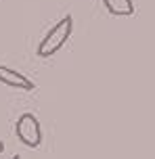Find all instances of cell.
<instances>
[{
  "label": "cell",
  "instance_id": "1",
  "mask_svg": "<svg viewBox=\"0 0 155 159\" xmlns=\"http://www.w3.org/2000/svg\"><path fill=\"white\" fill-rule=\"evenodd\" d=\"M71 32H74V17L67 15L59 23L52 25L48 30V34L40 40V44L36 48V55L40 57V59H48V57L57 55L59 50L65 46V42L69 40Z\"/></svg>",
  "mask_w": 155,
  "mask_h": 159
},
{
  "label": "cell",
  "instance_id": "2",
  "mask_svg": "<svg viewBox=\"0 0 155 159\" xmlns=\"http://www.w3.org/2000/svg\"><path fill=\"white\" fill-rule=\"evenodd\" d=\"M15 134H17V138H19L25 147H30V149L40 147V143H42V128H40L38 117H36L34 113H23L21 117L17 119V124H15Z\"/></svg>",
  "mask_w": 155,
  "mask_h": 159
},
{
  "label": "cell",
  "instance_id": "3",
  "mask_svg": "<svg viewBox=\"0 0 155 159\" xmlns=\"http://www.w3.org/2000/svg\"><path fill=\"white\" fill-rule=\"evenodd\" d=\"M0 84H7L11 88H17V90H25V92H30L36 88L30 78H25L23 73L15 71V69H11L7 65H0Z\"/></svg>",
  "mask_w": 155,
  "mask_h": 159
},
{
  "label": "cell",
  "instance_id": "4",
  "mask_svg": "<svg viewBox=\"0 0 155 159\" xmlns=\"http://www.w3.org/2000/svg\"><path fill=\"white\" fill-rule=\"evenodd\" d=\"M103 4L115 17H130L134 13V2L132 0H103Z\"/></svg>",
  "mask_w": 155,
  "mask_h": 159
},
{
  "label": "cell",
  "instance_id": "5",
  "mask_svg": "<svg viewBox=\"0 0 155 159\" xmlns=\"http://www.w3.org/2000/svg\"><path fill=\"white\" fill-rule=\"evenodd\" d=\"M4 151V143H2V140H0V153Z\"/></svg>",
  "mask_w": 155,
  "mask_h": 159
},
{
  "label": "cell",
  "instance_id": "6",
  "mask_svg": "<svg viewBox=\"0 0 155 159\" xmlns=\"http://www.w3.org/2000/svg\"><path fill=\"white\" fill-rule=\"evenodd\" d=\"M11 159H21V157H19V155H15V157H11Z\"/></svg>",
  "mask_w": 155,
  "mask_h": 159
}]
</instances>
